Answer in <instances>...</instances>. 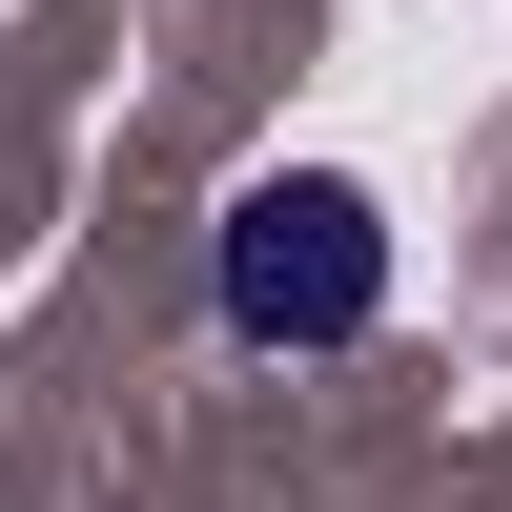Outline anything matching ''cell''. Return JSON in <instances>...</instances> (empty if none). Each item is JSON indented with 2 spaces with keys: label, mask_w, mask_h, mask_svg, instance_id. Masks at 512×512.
<instances>
[{
  "label": "cell",
  "mask_w": 512,
  "mask_h": 512,
  "mask_svg": "<svg viewBox=\"0 0 512 512\" xmlns=\"http://www.w3.org/2000/svg\"><path fill=\"white\" fill-rule=\"evenodd\" d=\"M205 308H226V349H369V308H390V205H369L349 164H267V185H226V226H205Z\"/></svg>",
  "instance_id": "6da1fadb"
}]
</instances>
